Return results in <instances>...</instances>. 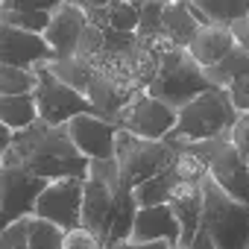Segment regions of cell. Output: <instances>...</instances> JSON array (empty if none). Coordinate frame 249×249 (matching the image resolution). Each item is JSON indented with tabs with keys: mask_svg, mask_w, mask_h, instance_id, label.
I'll use <instances>...</instances> for the list:
<instances>
[{
	"mask_svg": "<svg viewBox=\"0 0 249 249\" xmlns=\"http://www.w3.org/2000/svg\"><path fill=\"white\" fill-rule=\"evenodd\" d=\"M36 79V68L0 65V94H33Z\"/></svg>",
	"mask_w": 249,
	"mask_h": 249,
	"instance_id": "cell-26",
	"label": "cell"
},
{
	"mask_svg": "<svg viewBox=\"0 0 249 249\" xmlns=\"http://www.w3.org/2000/svg\"><path fill=\"white\" fill-rule=\"evenodd\" d=\"M0 6H3V0H0Z\"/></svg>",
	"mask_w": 249,
	"mask_h": 249,
	"instance_id": "cell-40",
	"label": "cell"
},
{
	"mask_svg": "<svg viewBox=\"0 0 249 249\" xmlns=\"http://www.w3.org/2000/svg\"><path fill=\"white\" fill-rule=\"evenodd\" d=\"M164 3H167V0H141V6H138V33H135V36L161 33Z\"/></svg>",
	"mask_w": 249,
	"mask_h": 249,
	"instance_id": "cell-27",
	"label": "cell"
},
{
	"mask_svg": "<svg viewBox=\"0 0 249 249\" xmlns=\"http://www.w3.org/2000/svg\"><path fill=\"white\" fill-rule=\"evenodd\" d=\"M205 73H208L211 85H217V88H226L229 82H234L240 76H249V50L234 44L214 68H205Z\"/></svg>",
	"mask_w": 249,
	"mask_h": 249,
	"instance_id": "cell-21",
	"label": "cell"
},
{
	"mask_svg": "<svg viewBox=\"0 0 249 249\" xmlns=\"http://www.w3.org/2000/svg\"><path fill=\"white\" fill-rule=\"evenodd\" d=\"M129 240H138V243L167 240V243L176 246L179 243V223H176L170 205L161 202V205H144V208H138Z\"/></svg>",
	"mask_w": 249,
	"mask_h": 249,
	"instance_id": "cell-16",
	"label": "cell"
},
{
	"mask_svg": "<svg viewBox=\"0 0 249 249\" xmlns=\"http://www.w3.org/2000/svg\"><path fill=\"white\" fill-rule=\"evenodd\" d=\"M231 47H234L231 27L229 24H214V21L199 24V30L188 41V53L194 56V62L199 68H214Z\"/></svg>",
	"mask_w": 249,
	"mask_h": 249,
	"instance_id": "cell-17",
	"label": "cell"
},
{
	"mask_svg": "<svg viewBox=\"0 0 249 249\" xmlns=\"http://www.w3.org/2000/svg\"><path fill=\"white\" fill-rule=\"evenodd\" d=\"M0 249H12V229L0 231Z\"/></svg>",
	"mask_w": 249,
	"mask_h": 249,
	"instance_id": "cell-38",
	"label": "cell"
},
{
	"mask_svg": "<svg viewBox=\"0 0 249 249\" xmlns=\"http://www.w3.org/2000/svg\"><path fill=\"white\" fill-rule=\"evenodd\" d=\"M188 249H217V243H214V240H211V234L199 226V231L194 234V240L188 243Z\"/></svg>",
	"mask_w": 249,
	"mask_h": 249,
	"instance_id": "cell-35",
	"label": "cell"
},
{
	"mask_svg": "<svg viewBox=\"0 0 249 249\" xmlns=\"http://www.w3.org/2000/svg\"><path fill=\"white\" fill-rule=\"evenodd\" d=\"M176 249H179V246H176Z\"/></svg>",
	"mask_w": 249,
	"mask_h": 249,
	"instance_id": "cell-41",
	"label": "cell"
},
{
	"mask_svg": "<svg viewBox=\"0 0 249 249\" xmlns=\"http://www.w3.org/2000/svg\"><path fill=\"white\" fill-rule=\"evenodd\" d=\"M71 3H76V6L85 9V12H94V9H103L108 0H71Z\"/></svg>",
	"mask_w": 249,
	"mask_h": 249,
	"instance_id": "cell-37",
	"label": "cell"
},
{
	"mask_svg": "<svg viewBox=\"0 0 249 249\" xmlns=\"http://www.w3.org/2000/svg\"><path fill=\"white\" fill-rule=\"evenodd\" d=\"M129 3H135V6H141V0H129Z\"/></svg>",
	"mask_w": 249,
	"mask_h": 249,
	"instance_id": "cell-39",
	"label": "cell"
},
{
	"mask_svg": "<svg viewBox=\"0 0 249 249\" xmlns=\"http://www.w3.org/2000/svg\"><path fill=\"white\" fill-rule=\"evenodd\" d=\"M111 249H176V246H173V243H167V240H150V243L123 240V243H117V246H111Z\"/></svg>",
	"mask_w": 249,
	"mask_h": 249,
	"instance_id": "cell-34",
	"label": "cell"
},
{
	"mask_svg": "<svg viewBox=\"0 0 249 249\" xmlns=\"http://www.w3.org/2000/svg\"><path fill=\"white\" fill-rule=\"evenodd\" d=\"M47 65V71L53 73V76H59L65 85H71V88H76L79 94H85V88H88V82H91V76H94V68L85 62V59H79V56H65V59H47L44 62Z\"/></svg>",
	"mask_w": 249,
	"mask_h": 249,
	"instance_id": "cell-22",
	"label": "cell"
},
{
	"mask_svg": "<svg viewBox=\"0 0 249 249\" xmlns=\"http://www.w3.org/2000/svg\"><path fill=\"white\" fill-rule=\"evenodd\" d=\"M36 88H33V97H36V106H38V120L50 123V126H65V123L76 114H85L91 111V103L85 94H79L76 88L65 85L59 76H53L47 71V65H36Z\"/></svg>",
	"mask_w": 249,
	"mask_h": 249,
	"instance_id": "cell-8",
	"label": "cell"
},
{
	"mask_svg": "<svg viewBox=\"0 0 249 249\" xmlns=\"http://www.w3.org/2000/svg\"><path fill=\"white\" fill-rule=\"evenodd\" d=\"M176 150L167 141H150V138H138L126 129L114 132V164H117V176L126 182L129 188H138L141 182L164 173L167 167H173Z\"/></svg>",
	"mask_w": 249,
	"mask_h": 249,
	"instance_id": "cell-5",
	"label": "cell"
},
{
	"mask_svg": "<svg viewBox=\"0 0 249 249\" xmlns=\"http://www.w3.org/2000/svg\"><path fill=\"white\" fill-rule=\"evenodd\" d=\"M226 94H229L231 106L237 108V114L240 111H249V76H240V79L229 82L226 85Z\"/></svg>",
	"mask_w": 249,
	"mask_h": 249,
	"instance_id": "cell-30",
	"label": "cell"
},
{
	"mask_svg": "<svg viewBox=\"0 0 249 249\" xmlns=\"http://www.w3.org/2000/svg\"><path fill=\"white\" fill-rule=\"evenodd\" d=\"M176 223H179V249H188L194 234L202 226V188L199 182H179L167 199Z\"/></svg>",
	"mask_w": 249,
	"mask_h": 249,
	"instance_id": "cell-15",
	"label": "cell"
},
{
	"mask_svg": "<svg viewBox=\"0 0 249 249\" xmlns=\"http://www.w3.org/2000/svg\"><path fill=\"white\" fill-rule=\"evenodd\" d=\"M44 188L47 179L15 164H0V231L24 217H33L36 199Z\"/></svg>",
	"mask_w": 249,
	"mask_h": 249,
	"instance_id": "cell-9",
	"label": "cell"
},
{
	"mask_svg": "<svg viewBox=\"0 0 249 249\" xmlns=\"http://www.w3.org/2000/svg\"><path fill=\"white\" fill-rule=\"evenodd\" d=\"M62 237H65V229H59L56 223L41 220V217H30V226H27V246L30 249H62Z\"/></svg>",
	"mask_w": 249,
	"mask_h": 249,
	"instance_id": "cell-25",
	"label": "cell"
},
{
	"mask_svg": "<svg viewBox=\"0 0 249 249\" xmlns=\"http://www.w3.org/2000/svg\"><path fill=\"white\" fill-rule=\"evenodd\" d=\"M47 59H53V50L47 47V41L41 36L0 24V65L36 68Z\"/></svg>",
	"mask_w": 249,
	"mask_h": 249,
	"instance_id": "cell-14",
	"label": "cell"
},
{
	"mask_svg": "<svg viewBox=\"0 0 249 249\" xmlns=\"http://www.w3.org/2000/svg\"><path fill=\"white\" fill-rule=\"evenodd\" d=\"M191 6L199 12V18L208 24H231L243 15H249V0H191Z\"/></svg>",
	"mask_w": 249,
	"mask_h": 249,
	"instance_id": "cell-24",
	"label": "cell"
},
{
	"mask_svg": "<svg viewBox=\"0 0 249 249\" xmlns=\"http://www.w3.org/2000/svg\"><path fill=\"white\" fill-rule=\"evenodd\" d=\"M229 27H231V36H234V44H237V47H246V50H249V15H243V18H237V21H231Z\"/></svg>",
	"mask_w": 249,
	"mask_h": 249,
	"instance_id": "cell-32",
	"label": "cell"
},
{
	"mask_svg": "<svg viewBox=\"0 0 249 249\" xmlns=\"http://www.w3.org/2000/svg\"><path fill=\"white\" fill-rule=\"evenodd\" d=\"M179 182H182V179L176 176V170H173V167H167L164 173H159V176H153V179L141 182L138 188H132L138 208H144V205H161V202H167V199H170V194H173V188H176Z\"/></svg>",
	"mask_w": 249,
	"mask_h": 249,
	"instance_id": "cell-23",
	"label": "cell"
},
{
	"mask_svg": "<svg viewBox=\"0 0 249 249\" xmlns=\"http://www.w3.org/2000/svg\"><path fill=\"white\" fill-rule=\"evenodd\" d=\"M65 132L71 135L73 147L88 161L114 159V132H117V126L111 120H103L94 111H85V114H76L65 123Z\"/></svg>",
	"mask_w": 249,
	"mask_h": 249,
	"instance_id": "cell-12",
	"label": "cell"
},
{
	"mask_svg": "<svg viewBox=\"0 0 249 249\" xmlns=\"http://www.w3.org/2000/svg\"><path fill=\"white\" fill-rule=\"evenodd\" d=\"M191 147L202 161H205V173L237 202L249 205V164L243 161V156L234 150V144L226 138H211V141H196V144H185Z\"/></svg>",
	"mask_w": 249,
	"mask_h": 249,
	"instance_id": "cell-6",
	"label": "cell"
},
{
	"mask_svg": "<svg viewBox=\"0 0 249 249\" xmlns=\"http://www.w3.org/2000/svg\"><path fill=\"white\" fill-rule=\"evenodd\" d=\"M199 24H205V21H202L199 12L191 6V0H167V3H164L161 33H164L176 47H188V41L194 38V33L199 30Z\"/></svg>",
	"mask_w": 249,
	"mask_h": 249,
	"instance_id": "cell-18",
	"label": "cell"
},
{
	"mask_svg": "<svg viewBox=\"0 0 249 249\" xmlns=\"http://www.w3.org/2000/svg\"><path fill=\"white\" fill-rule=\"evenodd\" d=\"M12 141H15V132H12V129L6 126V123H0V161H3V156L9 153Z\"/></svg>",
	"mask_w": 249,
	"mask_h": 249,
	"instance_id": "cell-36",
	"label": "cell"
},
{
	"mask_svg": "<svg viewBox=\"0 0 249 249\" xmlns=\"http://www.w3.org/2000/svg\"><path fill=\"white\" fill-rule=\"evenodd\" d=\"M62 249H103V240H100L91 229H85V226H73V229L65 231V237H62Z\"/></svg>",
	"mask_w": 249,
	"mask_h": 249,
	"instance_id": "cell-28",
	"label": "cell"
},
{
	"mask_svg": "<svg viewBox=\"0 0 249 249\" xmlns=\"http://www.w3.org/2000/svg\"><path fill=\"white\" fill-rule=\"evenodd\" d=\"M88 18L120 33H138V6L129 0H108L103 9L88 12Z\"/></svg>",
	"mask_w": 249,
	"mask_h": 249,
	"instance_id": "cell-20",
	"label": "cell"
},
{
	"mask_svg": "<svg viewBox=\"0 0 249 249\" xmlns=\"http://www.w3.org/2000/svg\"><path fill=\"white\" fill-rule=\"evenodd\" d=\"M202 188V229L211 234L217 249H249V205L231 199L208 173L199 179Z\"/></svg>",
	"mask_w": 249,
	"mask_h": 249,
	"instance_id": "cell-3",
	"label": "cell"
},
{
	"mask_svg": "<svg viewBox=\"0 0 249 249\" xmlns=\"http://www.w3.org/2000/svg\"><path fill=\"white\" fill-rule=\"evenodd\" d=\"M237 120V108L231 106L226 88L211 85L208 91L196 94L191 103L176 108V126L170 129L167 141L170 147H185L196 141H211V138H226L229 129Z\"/></svg>",
	"mask_w": 249,
	"mask_h": 249,
	"instance_id": "cell-2",
	"label": "cell"
},
{
	"mask_svg": "<svg viewBox=\"0 0 249 249\" xmlns=\"http://www.w3.org/2000/svg\"><path fill=\"white\" fill-rule=\"evenodd\" d=\"M85 24H88V12L79 9L76 3H71V0H65L62 6H56L50 12L41 38L53 50V59H65V56L76 53V44H79V36H82Z\"/></svg>",
	"mask_w": 249,
	"mask_h": 249,
	"instance_id": "cell-13",
	"label": "cell"
},
{
	"mask_svg": "<svg viewBox=\"0 0 249 249\" xmlns=\"http://www.w3.org/2000/svg\"><path fill=\"white\" fill-rule=\"evenodd\" d=\"M229 141L234 144V150L243 156V161L249 164V111H240L234 126L229 129Z\"/></svg>",
	"mask_w": 249,
	"mask_h": 249,
	"instance_id": "cell-29",
	"label": "cell"
},
{
	"mask_svg": "<svg viewBox=\"0 0 249 249\" xmlns=\"http://www.w3.org/2000/svg\"><path fill=\"white\" fill-rule=\"evenodd\" d=\"M117 188H120V176H117L114 159H108V161H91L88 176L82 182V214H79V226L91 229L100 240L106 237Z\"/></svg>",
	"mask_w": 249,
	"mask_h": 249,
	"instance_id": "cell-7",
	"label": "cell"
},
{
	"mask_svg": "<svg viewBox=\"0 0 249 249\" xmlns=\"http://www.w3.org/2000/svg\"><path fill=\"white\" fill-rule=\"evenodd\" d=\"M27 226H30V217H24V220L9 226L12 229V249H30L27 246Z\"/></svg>",
	"mask_w": 249,
	"mask_h": 249,
	"instance_id": "cell-33",
	"label": "cell"
},
{
	"mask_svg": "<svg viewBox=\"0 0 249 249\" xmlns=\"http://www.w3.org/2000/svg\"><path fill=\"white\" fill-rule=\"evenodd\" d=\"M208 88H211V79H208L205 68H199L194 62L188 47H176L167 56H161L159 71H156L153 82L147 85V94L167 103L170 108H182L185 103H191L196 94H202Z\"/></svg>",
	"mask_w": 249,
	"mask_h": 249,
	"instance_id": "cell-4",
	"label": "cell"
},
{
	"mask_svg": "<svg viewBox=\"0 0 249 249\" xmlns=\"http://www.w3.org/2000/svg\"><path fill=\"white\" fill-rule=\"evenodd\" d=\"M114 126L117 129H126V132H132L138 138L161 141L176 126V108H170L167 103L150 97L147 91H138L126 106L117 111Z\"/></svg>",
	"mask_w": 249,
	"mask_h": 249,
	"instance_id": "cell-10",
	"label": "cell"
},
{
	"mask_svg": "<svg viewBox=\"0 0 249 249\" xmlns=\"http://www.w3.org/2000/svg\"><path fill=\"white\" fill-rule=\"evenodd\" d=\"M65 0H3L6 9H21V12H53L56 6H62Z\"/></svg>",
	"mask_w": 249,
	"mask_h": 249,
	"instance_id": "cell-31",
	"label": "cell"
},
{
	"mask_svg": "<svg viewBox=\"0 0 249 249\" xmlns=\"http://www.w3.org/2000/svg\"><path fill=\"white\" fill-rule=\"evenodd\" d=\"M38 120V106L33 94H0V123L21 132Z\"/></svg>",
	"mask_w": 249,
	"mask_h": 249,
	"instance_id": "cell-19",
	"label": "cell"
},
{
	"mask_svg": "<svg viewBox=\"0 0 249 249\" xmlns=\"http://www.w3.org/2000/svg\"><path fill=\"white\" fill-rule=\"evenodd\" d=\"M0 164L24 167L47 182L53 179H85L91 161L73 147L65 126H50L44 120H36L33 126L15 132V141Z\"/></svg>",
	"mask_w": 249,
	"mask_h": 249,
	"instance_id": "cell-1",
	"label": "cell"
},
{
	"mask_svg": "<svg viewBox=\"0 0 249 249\" xmlns=\"http://www.w3.org/2000/svg\"><path fill=\"white\" fill-rule=\"evenodd\" d=\"M82 182L85 179H53V182H47V188L36 199L33 217L50 220L59 229H65V231L73 229V226H79V214H82Z\"/></svg>",
	"mask_w": 249,
	"mask_h": 249,
	"instance_id": "cell-11",
	"label": "cell"
}]
</instances>
